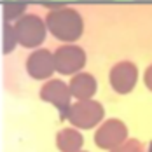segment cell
I'll use <instances>...</instances> for the list:
<instances>
[{
    "mask_svg": "<svg viewBox=\"0 0 152 152\" xmlns=\"http://www.w3.org/2000/svg\"><path fill=\"white\" fill-rule=\"evenodd\" d=\"M40 98L44 102H49L58 108L60 112V119L65 121L66 119V112L70 108V100H72V91H70V86H66L63 80L60 79H53L46 82L40 89Z\"/></svg>",
    "mask_w": 152,
    "mask_h": 152,
    "instance_id": "obj_5",
    "label": "cell"
},
{
    "mask_svg": "<svg viewBox=\"0 0 152 152\" xmlns=\"http://www.w3.org/2000/svg\"><path fill=\"white\" fill-rule=\"evenodd\" d=\"M82 135L72 129V128H66V129H61L56 137V145L61 152H79L82 147Z\"/></svg>",
    "mask_w": 152,
    "mask_h": 152,
    "instance_id": "obj_10",
    "label": "cell"
},
{
    "mask_svg": "<svg viewBox=\"0 0 152 152\" xmlns=\"http://www.w3.org/2000/svg\"><path fill=\"white\" fill-rule=\"evenodd\" d=\"M26 70L37 80H44L47 77H51L53 72L56 70L54 54H51L47 49H37L26 60Z\"/></svg>",
    "mask_w": 152,
    "mask_h": 152,
    "instance_id": "obj_8",
    "label": "cell"
},
{
    "mask_svg": "<svg viewBox=\"0 0 152 152\" xmlns=\"http://www.w3.org/2000/svg\"><path fill=\"white\" fill-rule=\"evenodd\" d=\"M26 5L25 4H4L2 5V11H4V19L9 23L11 19H18L19 16L25 12ZM23 18V16H21Z\"/></svg>",
    "mask_w": 152,
    "mask_h": 152,
    "instance_id": "obj_12",
    "label": "cell"
},
{
    "mask_svg": "<svg viewBox=\"0 0 152 152\" xmlns=\"http://www.w3.org/2000/svg\"><path fill=\"white\" fill-rule=\"evenodd\" d=\"M70 91L72 96H75L79 102L82 100H91L96 93V79L91 74H86V72H80L74 75V79L70 80Z\"/></svg>",
    "mask_w": 152,
    "mask_h": 152,
    "instance_id": "obj_9",
    "label": "cell"
},
{
    "mask_svg": "<svg viewBox=\"0 0 152 152\" xmlns=\"http://www.w3.org/2000/svg\"><path fill=\"white\" fill-rule=\"evenodd\" d=\"M143 149H145V147H143L138 140H128V142H124L122 145L112 149L110 152H143Z\"/></svg>",
    "mask_w": 152,
    "mask_h": 152,
    "instance_id": "obj_13",
    "label": "cell"
},
{
    "mask_svg": "<svg viewBox=\"0 0 152 152\" xmlns=\"http://www.w3.org/2000/svg\"><path fill=\"white\" fill-rule=\"evenodd\" d=\"M56 72L63 75H74L80 72L86 65V53L79 46H61L54 53Z\"/></svg>",
    "mask_w": 152,
    "mask_h": 152,
    "instance_id": "obj_4",
    "label": "cell"
},
{
    "mask_svg": "<svg viewBox=\"0 0 152 152\" xmlns=\"http://www.w3.org/2000/svg\"><path fill=\"white\" fill-rule=\"evenodd\" d=\"M143 80H145V86L152 91V65L145 70V75H143Z\"/></svg>",
    "mask_w": 152,
    "mask_h": 152,
    "instance_id": "obj_14",
    "label": "cell"
},
{
    "mask_svg": "<svg viewBox=\"0 0 152 152\" xmlns=\"http://www.w3.org/2000/svg\"><path fill=\"white\" fill-rule=\"evenodd\" d=\"M126 140H128V128L119 119H108L98 128L94 135V143L105 151H112L119 147Z\"/></svg>",
    "mask_w": 152,
    "mask_h": 152,
    "instance_id": "obj_6",
    "label": "cell"
},
{
    "mask_svg": "<svg viewBox=\"0 0 152 152\" xmlns=\"http://www.w3.org/2000/svg\"><path fill=\"white\" fill-rule=\"evenodd\" d=\"M137 80L138 68L131 61H121L114 65V68L110 70V86L119 94H128L129 91H133Z\"/></svg>",
    "mask_w": 152,
    "mask_h": 152,
    "instance_id": "obj_7",
    "label": "cell"
},
{
    "mask_svg": "<svg viewBox=\"0 0 152 152\" xmlns=\"http://www.w3.org/2000/svg\"><path fill=\"white\" fill-rule=\"evenodd\" d=\"M143 152H152V142H149V143H147V147L143 149Z\"/></svg>",
    "mask_w": 152,
    "mask_h": 152,
    "instance_id": "obj_15",
    "label": "cell"
},
{
    "mask_svg": "<svg viewBox=\"0 0 152 152\" xmlns=\"http://www.w3.org/2000/svg\"><path fill=\"white\" fill-rule=\"evenodd\" d=\"M16 44H18V37H16L14 26L5 21L4 23V54L11 53L16 47Z\"/></svg>",
    "mask_w": 152,
    "mask_h": 152,
    "instance_id": "obj_11",
    "label": "cell"
},
{
    "mask_svg": "<svg viewBox=\"0 0 152 152\" xmlns=\"http://www.w3.org/2000/svg\"><path fill=\"white\" fill-rule=\"evenodd\" d=\"M103 115H105V110H103L102 103H98L94 100H82L68 108L66 121L74 124V128L89 129V128H94L96 124H100Z\"/></svg>",
    "mask_w": 152,
    "mask_h": 152,
    "instance_id": "obj_2",
    "label": "cell"
},
{
    "mask_svg": "<svg viewBox=\"0 0 152 152\" xmlns=\"http://www.w3.org/2000/svg\"><path fill=\"white\" fill-rule=\"evenodd\" d=\"M46 26L58 40L74 42L84 31V21L79 11L70 7L53 9L46 18Z\"/></svg>",
    "mask_w": 152,
    "mask_h": 152,
    "instance_id": "obj_1",
    "label": "cell"
},
{
    "mask_svg": "<svg viewBox=\"0 0 152 152\" xmlns=\"http://www.w3.org/2000/svg\"><path fill=\"white\" fill-rule=\"evenodd\" d=\"M46 23L42 18L35 14H26L19 18L14 25V31L18 37V42L23 47H37L46 40Z\"/></svg>",
    "mask_w": 152,
    "mask_h": 152,
    "instance_id": "obj_3",
    "label": "cell"
},
{
    "mask_svg": "<svg viewBox=\"0 0 152 152\" xmlns=\"http://www.w3.org/2000/svg\"><path fill=\"white\" fill-rule=\"evenodd\" d=\"M79 152H80V151H79Z\"/></svg>",
    "mask_w": 152,
    "mask_h": 152,
    "instance_id": "obj_16",
    "label": "cell"
}]
</instances>
